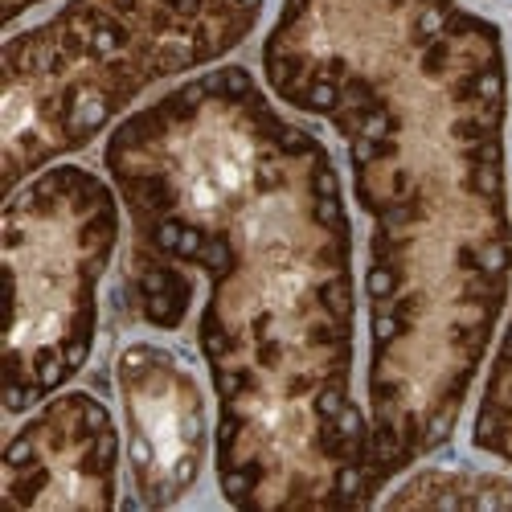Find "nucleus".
Here are the masks:
<instances>
[{
    "label": "nucleus",
    "mask_w": 512,
    "mask_h": 512,
    "mask_svg": "<svg viewBox=\"0 0 512 512\" xmlns=\"http://www.w3.org/2000/svg\"><path fill=\"white\" fill-rule=\"evenodd\" d=\"M119 435L103 402L62 394L41 406L5 447L9 508H111Z\"/></svg>",
    "instance_id": "423d86ee"
},
{
    "label": "nucleus",
    "mask_w": 512,
    "mask_h": 512,
    "mask_svg": "<svg viewBox=\"0 0 512 512\" xmlns=\"http://www.w3.org/2000/svg\"><path fill=\"white\" fill-rule=\"evenodd\" d=\"M472 443L484 455L512 467V316H508V328L500 336V349L492 357L484 394H480V406H476Z\"/></svg>",
    "instance_id": "6e6552de"
},
{
    "label": "nucleus",
    "mask_w": 512,
    "mask_h": 512,
    "mask_svg": "<svg viewBox=\"0 0 512 512\" xmlns=\"http://www.w3.org/2000/svg\"><path fill=\"white\" fill-rule=\"evenodd\" d=\"M33 5H41V0H5V21H17L25 9H33Z\"/></svg>",
    "instance_id": "1a4fd4ad"
},
{
    "label": "nucleus",
    "mask_w": 512,
    "mask_h": 512,
    "mask_svg": "<svg viewBox=\"0 0 512 512\" xmlns=\"http://www.w3.org/2000/svg\"><path fill=\"white\" fill-rule=\"evenodd\" d=\"M132 218L127 304L181 328L218 398V484L234 508L377 500L369 414L353 398V226L328 148L242 66L181 82L107 140Z\"/></svg>",
    "instance_id": "f257e3e1"
},
{
    "label": "nucleus",
    "mask_w": 512,
    "mask_h": 512,
    "mask_svg": "<svg viewBox=\"0 0 512 512\" xmlns=\"http://www.w3.org/2000/svg\"><path fill=\"white\" fill-rule=\"evenodd\" d=\"M263 0H66L5 41V189L91 144L164 78L209 66L254 29Z\"/></svg>",
    "instance_id": "7ed1b4c3"
},
{
    "label": "nucleus",
    "mask_w": 512,
    "mask_h": 512,
    "mask_svg": "<svg viewBox=\"0 0 512 512\" xmlns=\"http://www.w3.org/2000/svg\"><path fill=\"white\" fill-rule=\"evenodd\" d=\"M119 242L115 189L78 164H54L5 205V410L46 402L87 365L99 283Z\"/></svg>",
    "instance_id": "20e7f679"
},
{
    "label": "nucleus",
    "mask_w": 512,
    "mask_h": 512,
    "mask_svg": "<svg viewBox=\"0 0 512 512\" xmlns=\"http://www.w3.org/2000/svg\"><path fill=\"white\" fill-rule=\"evenodd\" d=\"M267 87L349 148L369 218L373 480L443 447L512 283L504 37L459 0H283Z\"/></svg>",
    "instance_id": "f03ea898"
},
{
    "label": "nucleus",
    "mask_w": 512,
    "mask_h": 512,
    "mask_svg": "<svg viewBox=\"0 0 512 512\" xmlns=\"http://www.w3.org/2000/svg\"><path fill=\"white\" fill-rule=\"evenodd\" d=\"M390 508H512V480L484 472H418L386 496Z\"/></svg>",
    "instance_id": "0eeeda50"
},
{
    "label": "nucleus",
    "mask_w": 512,
    "mask_h": 512,
    "mask_svg": "<svg viewBox=\"0 0 512 512\" xmlns=\"http://www.w3.org/2000/svg\"><path fill=\"white\" fill-rule=\"evenodd\" d=\"M127 459L144 508H168L201 480L209 451L205 394L193 369L160 345H127L115 365Z\"/></svg>",
    "instance_id": "39448f33"
}]
</instances>
